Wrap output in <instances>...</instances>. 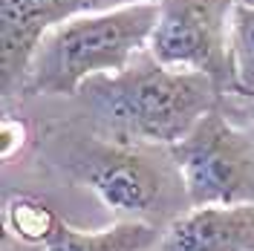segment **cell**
Returning <instances> with one entry per match:
<instances>
[{
	"mask_svg": "<svg viewBox=\"0 0 254 251\" xmlns=\"http://www.w3.org/2000/svg\"><path fill=\"white\" fill-rule=\"evenodd\" d=\"M98 116L127 141L174 147L217 110L220 87L205 72L159 63L147 49L119 75H98L81 87Z\"/></svg>",
	"mask_w": 254,
	"mask_h": 251,
	"instance_id": "1",
	"label": "cell"
},
{
	"mask_svg": "<svg viewBox=\"0 0 254 251\" xmlns=\"http://www.w3.org/2000/svg\"><path fill=\"white\" fill-rule=\"evenodd\" d=\"M159 20V3L142 0L69 17L44 35L26 69L32 95H75L98 75H119L142 55Z\"/></svg>",
	"mask_w": 254,
	"mask_h": 251,
	"instance_id": "2",
	"label": "cell"
},
{
	"mask_svg": "<svg viewBox=\"0 0 254 251\" xmlns=\"http://www.w3.org/2000/svg\"><path fill=\"white\" fill-rule=\"evenodd\" d=\"M84 179L122 220H176L190 208L188 190L171 147L119 141L95 147L84 162Z\"/></svg>",
	"mask_w": 254,
	"mask_h": 251,
	"instance_id": "3",
	"label": "cell"
},
{
	"mask_svg": "<svg viewBox=\"0 0 254 251\" xmlns=\"http://www.w3.org/2000/svg\"><path fill=\"white\" fill-rule=\"evenodd\" d=\"M190 208L254 202V133L211 110L171 147Z\"/></svg>",
	"mask_w": 254,
	"mask_h": 251,
	"instance_id": "4",
	"label": "cell"
},
{
	"mask_svg": "<svg viewBox=\"0 0 254 251\" xmlns=\"http://www.w3.org/2000/svg\"><path fill=\"white\" fill-rule=\"evenodd\" d=\"M159 20L147 52L165 66L205 72L220 93H234L237 66L231 20L237 0H156Z\"/></svg>",
	"mask_w": 254,
	"mask_h": 251,
	"instance_id": "5",
	"label": "cell"
},
{
	"mask_svg": "<svg viewBox=\"0 0 254 251\" xmlns=\"http://www.w3.org/2000/svg\"><path fill=\"white\" fill-rule=\"evenodd\" d=\"M156 251H254V202L188 208L168 222Z\"/></svg>",
	"mask_w": 254,
	"mask_h": 251,
	"instance_id": "6",
	"label": "cell"
},
{
	"mask_svg": "<svg viewBox=\"0 0 254 251\" xmlns=\"http://www.w3.org/2000/svg\"><path fill=\"white\" fill-rule=\"evenodd\" d=\"M159 231L156 225L142 220H119L110 228L101 231H81L72 228L69 222L58 225V231L52 234L44 249L47 251H153L159 246Z\"/></svg>",
	"mask_w": 254,
	"mask_h": 251,
	"instance_id": "7",
	"label": "cell"
},
{
	"mask_svg": "<svg viewBox=\"0 0 254 251\" xmlns=\"http://www.w3.org/2000/svg\"><path fill=\"white\" fill-rule=\"evenodd\" d=\"M3 225L12 237L29 246H47L52 234L58 231L61 217L38 196H12L3 208Z\"/></svg>",
	"mask_w": 254,
	"mask_h": 251,
	"instance_id": "8",
	"label": "cell"
},
{
	"mask_svg": "<svg viewBox=\"0 0 254 251\" xmlns=\"http://www.w3.org/2000/svg\"><path fill=\"white\" fill-rule=\"evenodd\" d=\"M231 49H234V66H237L234 93H254V6H246V3L234 6Z\"/></svg>",
	"mask_w": 254,
	"mask_h": 251,
	"instance_id": "9",
	"label": "cell"
},
{
	"mask_svg": "<svg viewBox=\"0 0 254 251\" xmlns=\"http://www.w3.org/2000/svg\"><path fill=\"white\" fill-rule=\"evenodd\" d=\"M12 144H23V125L17 119H6L3 122V159L12 156Z\"/></svg>",
	"mask_w": 254,
	"mask_h": 251,
	"instance_id": "10",
	"label": "cell"
},
{
	"mask_svg": "<svg viewBox=\"0 0 254 251\" xmlns=\"http://www.w3.org/2000/svg\"><path fill=\"white\" fill-rule=\"evenodd\" d=\"M237 3H246V6H254V0H237Z\"/></svg>",
	"mask_w": 254,
	"mask_h": 251,
	"instance_id": "11",
	"label": "cell"
},
{
	"mask_svg": "<svg viewBox=\"0 0 254 251\" xmlns=\"http://www.w3.org/2000/svg\"><path fill=\"white\" fill-rule=\"evenodd\" d=\"M243 95H246V98H252V101H254V93H243Z\"/></svg>",
	"mask_w": 254,
	"mask_h": 251,
	"instance_id": "12",
	"label": "cell"
},
{
	"mask_svg": "<svg viewBox=\"0 0 254 251\" xmlns=\"http://www.w3.org/2000/svg\"><path fill=\"white\" fill-rule=\"evenodd\" d=\"M153 251H156V249H153Z\"/></svg>",
	"mask_w": 254,
	"mask_h": 251,
	"instance_id": "13",
	"label": "cell"
}]
</instances>
